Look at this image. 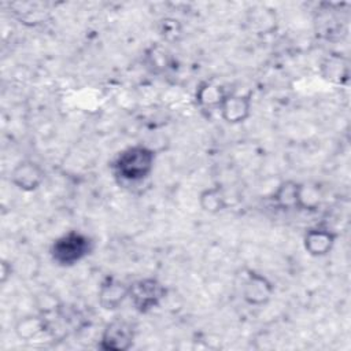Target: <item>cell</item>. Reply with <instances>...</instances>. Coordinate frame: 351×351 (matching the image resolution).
<instances>
[{
	"label": "cell",
	"mask_w": 351,
	"mask_h": 351,
	"mask_svg": "<svg viewBox=\"0 0 351 351\" xmlns=\"http://www.w3.org/2000/svg\"><path fill=\"white\" fill-rule=\"evenodd\" d=\"M156 154L151 147L136 144L122 149L112 162L115 177L122 184H140L145 181L155 166Z\"/></svg>",
	"instance_id": "cell-1"
},
{
	"label": "cell",
	"mask_w": 351,
	"mask_h": 351,
	"mask_svg": "<svg viewBox=\"0 0 351 351\" xmlns=\"http://www.w3.org/2000/svg\"><path fill=\"white\" fill-rule=\"evenodd\" d=\"M93 251L92 239L78 230H69L56 237L49 248L51 259L63 267L74 266Z\"/></svg>",
	"instance_id": "cell-2"
},
{
	"label": "cell",
	"mask_w": 351,
	"mask_h": 351,
	"mask_svg": "<svg viewBox=\"0 0 351 351\" xmlns=\"http://www.w3.org/2000/svg\"><path fill=\"white\" fill-rule=\"evenodd\" d=\"M167 295V288L154 277H144L129 284V299L134 310L147 314L156 308Z\"/></svg>",
	"instance_id": "cell-3"
},
{
	"label": "cell",
	"mask_w": 351,
	"mask_h": 351,
	"mask_svg": "<svg viewBox=\"0 0 351 351\" xmlns=\"http://www.w3.org/2000/svg\"><path fill=\"white\" fill-rule=\"evenodd\" d=\"M134 337V325L125 318H115L104 326L100 336L99 348L103 351H128L132 348Z\"/></svg>",
	"instance_id": "cell-4"
},
{
	"label": "cell",
	"mask_w": 351,
	"mask_h": 351,
	"mask_svg": "<svg viewBox=\"0 0 351 351\" xmlns=\"http://www.w3.org/2000/svg\"><path fill=\"white\" fill-rule=\"evenodd\" d=\"M45 180V171L40 163L32 159L18 162L10 174L14 186L23 192H33L41 186Z\"/></svg>",
	"instance_id": "cell-5"
},
{
	"label": "cell",
	"mask_w": 351,
	"mask_h": 351,
	"mask_svg": "<svg viewBox=\"0 0 351 351\" xmlns=\"http://www.w3.org/2000/svg\"><path fill=\"white\" fill-rule=\"evenodd\" d=\"M243 299L250 306H265L274 293L273 282L263 274L250 270L243 284Z\"/></svg>",
	"instance_id": "cell-6"
},
{
	"label": "cell",
	"mask_w": 351,
	"mask_h": 351,
	"mask_svg": "<svg viewBox=\"0 0 351 351\" xmlns=\"http://www.w3.org/2000/svg\"><path fill=\"white\" fill-rule=\"evenodd\" d=\"M252 93H228L219 106L222 119L229 125L245 122L251 115Z\"/></svg>",
	"instance_id": "cell-7"
},
{
	"label": "cell",
	"mask_w": 351,
	"mask_h": 351,
	"mask_svg": "<svg viewBox=\"0 0 351 351\" xmlns=\"http://www.w3.org/2000/svg\"><path fill=\"white\" fill-rule=\"evenodd\" d=\"M126 299H129V285H126L123 281L108 276L100 282L97 302L103 310H118Z\"/></svg>",
	"instance_id": "cell-8"
},
{
	"label": "cell",
	"mask_w": 351,
	"mask_h": 351,
	"mask_svg": "<svg viewBox=\"0 0 351 351\" xmlns=\"http://www.w3.org/2000/svg\"><path fill=\"white\" fill-rule=\"evenodd\" d=\"M337 240V233L329 228L315 226L306 230L303 236L304 251L314 258L326 256L335 247Z\"/></svg>",
	"instance_id": "cell-9"
},
{
	"label": "cell",
	"mask_w": 351,
	"mask_h": 351,
	"mask_svg": "<svg viewBox=\"0 0 351 351\" xmlns=\"http://www.w3.org/2000/svg\"><path fill=\"white\" fill-rule=\"evenodd\" d=\"M300 188L302 182H296L293 180L282 181L270 195V200L276 207L282 210H302Z\"/></svg>",
	"instance_id": "cell-10"
},
{
	"label": "cell",
	"mask_w": 351,
	"mask_h": 351,
	"mask_svg": "<svg viewBox=\"0 0 351 351\" xmlns=\"http://www.w3.org/2000/svg\"><path fill=\"white\" fill-rule=\"evenodd\" d=\"M48 329V322L43 315L27 314L21 317L15 324V335L25 341L33 340Z\"/></svg>",
	"instance_id": "cell-11"
},
{
	"label": "cell",
	"mask_w": 351,
	"mask_h": 351,
	"mask_svg": "<svg viewBox=\"0 0 351 351\" xmlns=\"http://www.w3.org/2000/svg\"><path fill=\"white\" fill-rule=\"evenodd\" d=\"M228 93L229 92H226L223 89V86H221L219 84L206 81V82L200 84L199 88L196 89L195 99L200 107L219 108L221 103L223 101V99Z\"/></svg>",
	"instance_id": "cell-12"
},
{
	"label": "cell",
	"mask_w": 351,
	"mask_h": 351,
	"mask_svg": "<svg viewBox=\"0 0 351 351\" xmlns=\"http://www.w3.org/2000/svg\"><path fill=\"white\" fill-rule=\"evenodd\" d=\"M199 206L207 214H218L228 207L226 195L221 185H213L203 189L199 195Z\"/></svg>",
	"instance_id": "cell-13"
},
{
	"label": "cell",
	"mask_w": 351,
	"mask_h": 351,
	"mask_svg": "<svg viewBox=\"0 0 351 351\" xmlns=\"http://www.w3.org/2000/svg\"><path fill=\"white\" fill-rule=\"evenodd\" d=\"M181 33V26L176 19H163L160 23V34L166 40H174Z\"/></svg>",
	"instance_id": "cell-14"
},
{
	"label": "cell",
	"mask_w": 351,
	"mask_h": 351,
	"mask_svg": "<svg viewBox=\"0 0 351 351\" xmlns=\"http://www.w3.org/2000/svg\"><path fill=\"white\" fill-rule=\"evenodd\" d=\"M11 276H12V265L11 262L3 259L0 263V282L5 284L8 278H11Z\"/></svg>",
	"instance_id": "cell-15"
}]
</instances>
